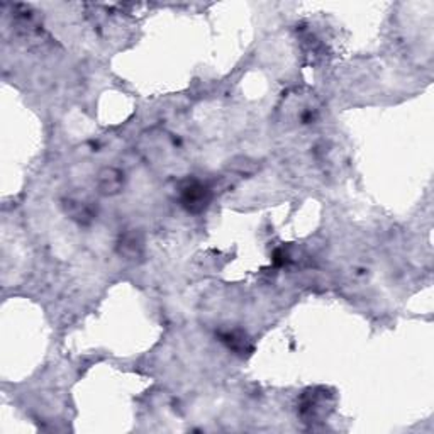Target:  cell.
<instances>
[{
	"label": "cell",
	"mask_w": 434,
	"mask_h": 434,
	"mask_svg": "<svg viewBox=\"0 0 434 434\" xmlns=\"http://www.w3.org/2000/svg\"><path fill=\"white\" fill-rule=\"evenodd\" d=\"M212 192L206 184L199 180H187L180 187V202L185 211L201 214L211 204Z\"/></svg>",
	"instance_id": "1"
},
{
	"label": "cell",
	"mask_w": 434,
	"mask_h": 434,
	"mask_svg": "<svg viewBox=\"0 0 434 434\" xmlns=\"http://www.w3.org/2000/svg\"><path fill=\"white\" fill-rule=\"evenodd\" d=\"M97 189L102 195H107V197L117 195L124 189V173L114 167L100 170L99 177H97Z\"/></svg>",
	"instance_id": "2"
},
{
	"label": "cell",
	"mask_w": 434,
	"mask_h": 434,
	"mask_svg": "<svg viewBox=\"0 0 434 434\" xmlns=\"http://www.w3.org/2000/svg\"><path fill=\"white\" fill-rule=\"evenodd\" d=\"M63 211L78 224H90L93 217H95V212H93L90 204L78 201V199H66V201H63Z\"/></svg>",
	"instance_id": "3"
},
{
	"label": "cell",
	"mask_w": 434,
	"mask_h": 434,
	"mask_svg": "<svg viewBox=\"0 0 434 434\" xmlns=\"http://www.w3.org/2000/svg\"><path fill=\"white\" fill-rule=\"evenodd\" d=\"M119 253L127 259H136L143 253V237L136 231H127L119 240Z\"/></svg>",
	"instance_id": "4"
}]
</instances>
